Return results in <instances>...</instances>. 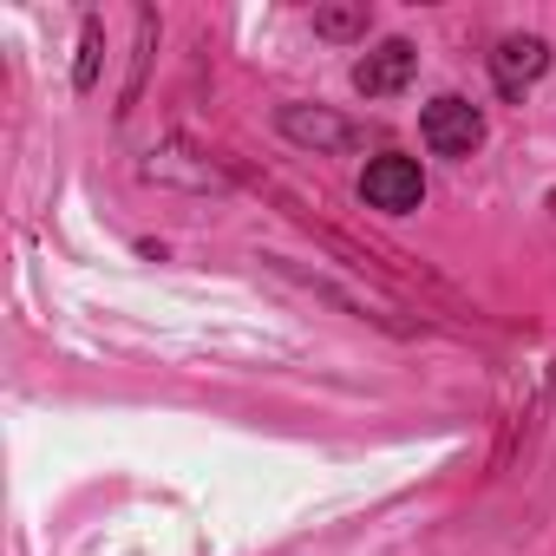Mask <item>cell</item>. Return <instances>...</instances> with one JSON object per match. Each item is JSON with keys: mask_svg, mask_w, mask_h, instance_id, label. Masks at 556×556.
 <instances>
[{"mask_svg": "<svg viewBox=\"0 0 556 556\" xmlns=\"http://www.w3.org/2000/svg\"><path fill=\"white\" fill-rule=\"evenodd\" d=\"M419 131H426V151L432 157H471L478 144H484V112L471 105V99H432L426 105V118H419Z\"/></svg>", "mask_w": 556, "mask_h": 556, "instance_id": "obj_2", "label": "cell"}, {"mask_svg": "<svg viewBox=\"0 0 556 556\" xmlns=\"http://www.w3.org/2000/svg\"><path fill=\"white\" fill-rule=\"evenodd\" d=\"M99 79V21H86V60H79V86Z\"/></svg>", "mask_w": 556, "mask_h": 556, "instance_id": "obj_7", "label": "cell"}, {"mask_svg": "<svg viewBox=\"0 0 556 556\" xmlns=\"http://www.w3.org/2000/svg\"><path fill=\"white\" fill-rule=\"evenodd\" d=\"M413 73H419V53H413L406 40H387V47H374V53L354 66V92H361V99H393Z\"/></svg>", "mask_w": 556, "mask_h": 556, "instance_id": "obj_3", "label": "cell"}, {"mask_svg": "<svg viewBox=\"0 0 556 556\" xmlns=\"http://www.w3.org/2000/svg\"><path fill=\"white\" fill-rule=\"evenodd\" d=\"M543 66H549V47H543L536 34H510V40L491 53V79H497L504 92H523L530 79H543Z\"/></svg>", "mask_w": 556, "mask_h": 556, "instance_id": "obj_4", "label": "cell"}, {"mask_svg": "<svg viewBox=\"0 0 556 556\" xmlns=\"http://www.w3.org/2000/svg\"><path fill=\"white\" fill-rule=\"evenodd\" d=\"M282 131L302 138V144H348V125L341 118H321V112H302V105L282 112Z\"/></svg>", "mask_w": 556, "mask_h": 556, "instance_id": "obj_5", "label": "cell"}, {"mask_svg": "<svg viewBox=\"0 0 556 556\" xmlns=\"http://www.w3.org/2000/svg\"><path fill=\"white\" fill-rule=\"evenodd\" d=\"M361 197H367L374 210H387V216H406V210H419V203H426V170H419V157L380 151V157L361 170Z\"/></svg>", "mask_w": 556, "mask_h": 556, "instance_id": "obj_1", "label": "cell"}, {"mask_svg": "<svg viewBox=\"0 0 556 556\" xmlns=\"http://www.w3.org/2000/svg\"><path fill=\"white\" fill-rule=\"evenodd\" d=\"M315 27H321L328 40H354V34H367V8H321Z\"/></svg>", "mask_w": 556, "mask_h": 556, "instance_id": "obj_6", "label": "cell"}]
</instances>
